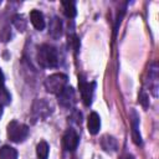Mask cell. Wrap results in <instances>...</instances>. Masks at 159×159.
<instances>
[{
	"mask_svg": "<svg viewBox=\"0 0 159 159\" xmlns=\"http://www.w3.org/2000/svg\"><path fill=\"white\" fill-rule=\"evenodd\" d=\"M36 58H37V62L40 63V66L46 67V68L57 67L58 62H60L57 50L53 46L47 45V43H43L39 47Z\"/></svg>",
	"mask_w": 159,
	"mask_h": 159,
	"instance_id": "obj_1",
	"label": "cell"
},
{
	"mask_svg": "<svg viewBox=\"0 0 159 159\" xmlns=\"http://www.w3.org/2000/svg\"><path fill=\"white\" fill-rule=\"evenodd\" d=\"M29 135V127L17 120H11L7 124V138L14 143L24 142Z\"/></svg>",
	"mask_w": 159,
	"mask_h": 159,
	"instance_id": "obj_2",
	"label": "cell"
},
{
	"mask_svg": "<svg viewBox=\"0 0 159 159\" xmlns=\"http://www.w3.org/2000/svg\"><path fill=\"white\" fill-rule=\"evenodd\" d=\"M67 84V76L63 73H53L50 75L45 80V88L48 93L58 94Z\"/></svg>",
	"mask_w": 159,
	"mask_h": 159,
	"instance_id": "obj_3",
	"label": "cell"
},
{
	"mask_svg": "<svg viewBox=\"0 0 159 159\" xmlns=\"http://www.w3.org/2000/svg\"><path fill=\"white\" fill-rule=\"evenodd\" d=\"M52 113L51 104L45 99H36L32 104V117L37 120L46 119Z\"/></svg>",
	"mask_w": 159,
	"mask_h": 159,
	"instance_id": "obj_4",
	"label": "cell"
},
{
	"mask_svg": "<svg viewBox=\"0 0 159 159\" xmlns=\"http://www.w3.org/2000/svg\"><path fill=\"white\" fill-rule=\"evenodd\" d=\"M78 87H80L81 97H82V101H83L84 106H87V107L91 106L96 83L94 82H87L83 77H80V80H78Z\"/></svg>",
	"mask_w": 159,
	"mask_h": 159,
	"instance_id": "obj_5",
	"label": "cell"
},
{
	"mask_svg": "<svg viewBox=\"0 0 159 159\" xmlns=\"http://www.w3.org/2000/svg\"><path fill=\"white\" fill-rule=\"evenodd\" d=\"M57 98H58V103L60 106L65 107V108H71L75 102H76V97H75V89L72 87H65L58 94H57Z\"/></svg>",
	"mask_w": 159,
	"mask_h": 159,
	"instance_id": "obj_6",
	"label": "cell"
},
{
	"mask_svg": "<svg viewBox=\"0 0 159 159\" xmlns=\"http://www.w3.org/2000/svg\"><path fill=\"white\" fill-rule=\"evenodd\" d=\"M78 140H80V137H78L77 132L75 129L70 128L63 134V139H62L63 148L66 150H68V152H73L78 145Z\"/></svg>",
	"mask_w": 159,
	"mask_h": 159,
	"instance_id": "obj_7",
	"label": "cell"
},
{
	"mask_svg": "<svg viewBox=\"0 0 159 159\" xmlns=\"http://www.w3.org/2000/svg\"><path fill=\"white\" fill-rule=\"evenodd\" d=\"M148 76H149V91L153 93L154 97L158 96V65L157 62H153L148 68Z\"/></svg>",
	"mask_w": 159,
	"mask_h": 159,
	"instance_id": "obj_8",
	"label": "cell"
},
{
	"mask_svg": "<svg viewBox=\"0 0 159 159\" xmlns=\"http://www.w3.org/2000/svg\"><path fill=\"white\" fill-rule=\"evenodd\" d=\"M130 119H132V138L133 142L137 145H142V135L139 133V117L135 111L130 112Z\"/></svg>",
	"mask_w": 159,
	"mask_h": 159,
	"instance_id": "obj_9",
	"label": "cell"
},
{
	"mask_svg": "<svg viewBox=\"0 0 159 159\" xmlns=\"http://www.w3.org/2000/svg\"><path fill=\"white\" fill-rule=\"evenodd\" d=\"M48 34L52 39H60L62 36V21L58 17H53L48 25Z\"/></svg>",
	"mask_w": 159,
	"mask_h": 159,
	"instance_id": "obj_10",
	"label": "cell"
},
{
	"mask_svg": "<svg viewBox=\"0 0 159 159\" xmlns=\"http://www.w3.org/2000/svg\"><path fill=\"white\" fill-rule=\"evenodd\" d=\"M87 128H88V132L91 134H93V135L99 132V128H101V118H99V116L96 112H92L88 116Z\"/></svg>",
	"mask_w": 159,
	"mask_h": 159,
	"instance_id": "obj_11",
	"label": "cell"
},
{
	"mask_svg": "<svg viewBox=\"0 0 159 159\" xmlns=\"http://www.w3.org/2000/svg\"><path fill=\"white\" fill-rule=\"evenodd\" d=\"M30 20H31V24L34 25V27L39 31L43 30L45 27V17L42 15V12H40L39 10H32L30 12Z\"/></svg>",
	"mask_w": 159,
	"mask_h": 159,
	"instance_id": "obj_12",
	"label": "cell"
},
{
	"mask_svg": "<svg viewBox=\"0 0 159 159\" xmlns=\"http://www.w3.org/2000/svg\"><path fill=\"white\" fill-rule=\"evenodd\" d=\"M101 145L106 152H116L118 149L117 139L112 135H103L101 139Z\"/></svg>",
	"mask_w": 159,
	"mask_h": 159,
	"instance_id": "obj_13",
	"label": "cell"
},
{
	"mask_svg": "<svg viewBox=\"0 0 159 159\" xmlns=\"http://www.w3.org/2000/svg\"><path fill=\"white\" fill-rule=\"evenodd\" d=\"M0 159H17V152L10 145H2L0 148Z\"/></svg>",
	"mask_w": 159,
	"mask_h": 159,
	"instance_id": "obj_14",
	"label": "cell"
},
{
	"mask_svg": "<svg viewBox=\"0 0 159 159\" xmlns=\"http://www.w3.org/2000/svg\"><path fill=\"white\" fill-rule=\"evenodd\" d=\"M62 7H63V14L68 19H73L77 14L76 10V2L75 1H62Z\"/></svg>",
	"mask_w": 159,
	"mask_h": 159,
	"instance_id": "obj_15",
	"label": "cell"
},
{
	"mask_svg": "<svg viewBox=\"0 0 159 159\" xmlns=\"http://www.w3.org/2000/svg\"><path fill=\"white\" fill-rule=\"evenodd\" d=\"M36 154L39 159H47L48 157V144L45 140H41L36 147Z\"/></svg>",
	"mask_w": 159,
	"mask_h": 159,
	"instance_id": "obj_16",
	"label": "cell"
},
{
	"mask_svg": "<svg viewBox=\"0 0 159 159\" xmlns=\"http://www.w3.org/2000/svg\"><path fill=\"white\" fill-rule=\"evenodd\" d=\"M11 101V96L5 87H0V106H7Z\"/></svg>",
	"mask_w": 159,
	"mask_h": 159,
	"instance_id": "obj_17",
	"label": "cell"
},
{
	"mask_svg": "<svg viewBox=\"0 0 159 159\" xmlns=\"http://www.w3.org/2000/svg\"><path fill=\"white\" fill-rule=\"evenodd\" d=\"M139 102L142 103V106L144 107V108H147L148 106H149V101H148V94L144 92V91H142L140 93H139Z\"/></svg>",
	"mask_w": 159,
	"mask_h": 159,
	"instance_id": "obj_18",
	"label": "cell"
},
{
	"mask_svg": "<svg viewBox=\"0 0 159 159\" xmlns=\"http://www.w3.org/2000/svg\"><path fill=\"white\" fill-rule=\"evenodd\" d=\"M4 73H2V71H1V68H0V87H4Z\"/></svg>",
	"mask_w": 159,
	"mask_h": 159,
	"instance_id": "obj_19",
	"label": "cell"
},
{
	"mask_svg": "<svg viewBox=\"0 0 159 159\" xmlns=\"http://www.w3.org/2000/svg\"><path fill=\"white\" fill-rule=\"evenodd\" d=\"M1 114H2V107L0 106V117H1Z\"/></svg>",
	"mask_w": 159,
	"mask_h": 159,
	"instance_id": "obj_20",
	"label": "cell"
},
{
	"mask_svg": "<svg viewBox=\"0 0 159 159\" xmlns=\"http://www.w3.org/2000/svg\"><path fill=\"white\" fill-rule=\"evenodd\" d=\"M125 159H134V158H133V157H132V155H128V157H127V158H125Z\"/></svg>",
	"mask_w": 159,
	"mask_h": 159,
	"instance_id": "obj_21",
	"label": "cell"
}]
</instances>
